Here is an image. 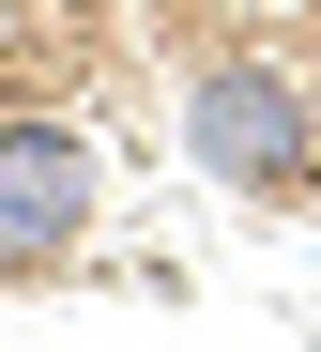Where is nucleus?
I'll list each match as a JSON object with an SVG mask.
<instances>
[{"instance_id":"f03ea898","label":"nucleus","mask_w":321,"mask_h":352,"mask_svg":"<svg viewBox=\"0 0 321 352\" xmlns=\"http://www.w3.org/2000/svg\"><path fill=\"white\" fill-rule=\"evenodd\" d=\"M107 199V153L77 123H0V261H61Z\"/></svg>"},{"instance_id":"f257e3e1","label":"nucleus","mask_w":321,"mask_h":352,"mask_svg":"<svg viewBox=\"0 0 321 352\" xmlns=\"http://www.w3.org/2000/svg\"><path fill=\"white\" fill-rule=\"evenodd\" d=\"M184 153H199L230 199H306L321 184V107L276 62H199L184 77Z\"/></svg>"}]
</instances>
